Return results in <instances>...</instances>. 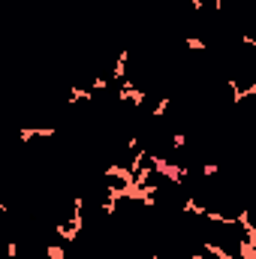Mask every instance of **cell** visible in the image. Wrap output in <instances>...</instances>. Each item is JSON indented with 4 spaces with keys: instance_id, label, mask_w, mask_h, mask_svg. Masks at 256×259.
Instances as JSON below:
<instances>
[{
    "instance_id": "cell-1",
    "label": "cell",
    "mask_w": 256,
    "mask_h": 259,
    "mask_svg": "<svg viewBox=\"0 0 256 259\" xmlns=\"http://www.w3.org/2000/svg\"><path fill=\"white\" fill-rule=\"evenodd\" d=\"M66 103H69V106H91V103H94V91H91V88H78V84H72Z\"/></svg>"
},
{
    "instance_id": "cell-2",
    "label": "cell",
    "mask_w": 256,
    "mask_h": 259,
    "mask_svg": "<svg viewBox=\"0 0 256 259\" xmlns=\"http://www.w3.org/2000/svg\"><path fill=\"white\" fill-rule=\"evenodd\" d=\"M55 235H58V238H64V241H75V238L81 235V226H75L72 220H64V223H58V226H55Z\"/></svg>"
},
{
    "instance_id": "cell-3",
    "label": "cell",
    "mask_w": 256,
    "mask_h": 259,
    "mask_svg": "<svg viewBox=\"0 0 256 259\" xmlns=\"http://www.w3.org/2000/svg\"><path fill=\"white\" fill-rule=\"evenodd\" d=\"M127 64H130V52H121V55H118V61H115V66H112V75H109V78H112V81H118V84H121V81H127Z\"/></svg>"
},
{
    "instance_id": "cell-4",
    "label": "cell",
    "mask_w": 256,
    "mask_h": 259,
    "mask_svg": "<svg viewBox=\"0 0 256 259\" xmlns=\"http://www.w3.org/2000/svg\"><path fill=\"white\" fill-rule=\"evenodd\" d=\"M181 211H184V214H196V217H205V214H208V205L199 202V199H187V202L181 205Z\"/></svg>"
},
{
    "instance_id": "cell-5",
    "label": "cell",
    "mask_w": 256,
    "mask_h": 259,
    "mask_svg": "<svg viewBox=\"0 0 256 259\" xmlns=\"http://www.w3.org/2000/svg\"><path fill=\"white\" fill-rule=\"evenodd\" d=\"M169 106H172V103H169V97H160V100H157V106L151 109V118H154V121H160V118L169 112Z\"/></svg>"
},
{
    "instance_id": "cell-6",
    "label": "cell",
    "mask_w": 256,
    "mask_h": 259,
    "mask_svg": "<svg viewBox=\"0 0 256 259\" xmlns=\"http://www.w3.org/2000/svg\"><path fill=\"white\" fill-rule=\"evenodd\" d=\"M184 42H187V49H190V52H208V42H205L202 36H187Z\"/></svg>"
},
{
    "instance_id": "cell-7",
    "label": "cell",
    "mask_w": 256,
    "mask_h": 259,
    "mask_svg": "<svg viewBox=\"0 0 256 259\" xmlns=\"http://www.w3.org/2000/svg\"><path fill=\"white\" fill-rule=\"evenodd\" d=\"M46 259H66L64 244H49V247H46Z\"/></svg>"
},
{
    "instance_id": "cell-8",
    "label": "cell",
    "mask_w": 256,
    "mask_h": 259,
    "mask_svg": "<svg viewBox=\"0 0 256 259\" xmlns=\"http://www.w3.org/2000/svg\"><path fill=\"white\" fill-rule=\"evenodd\" d=\"M184 145H187V133H181V130H178V133H172V151H178V154H181V151H184Z\"/></svg>"
},
{
    "instance_id": "cell-9",
    "label": "cell",
    "mask_w": 256,
    "mask_h": 259,
    "mask_svg": "<svg viewBox=\"0 0 256 259\" xmlns=\"http://www.w3.org/2000/svg\"><path fill=\"white\" fill-rule=\"evenodd\" d=\"M217 175V163H205L202 166V178H214Z\"/></svg>"
},
{
    "instance_id": "cell-10",
    "label": "cell",
    "mask_w": 256,
    "mask_h": 259,
    "mask_svg": "<svg viewBox=\"0 0 256 259\" xmlns=\"http://www.w3.org/2000/svg\"><path fill=\"white\" fill-rule=\"evenodd\" d=\"M151 259H163V256H160V253H151Z\"/></svg>"
}]
</instances>
